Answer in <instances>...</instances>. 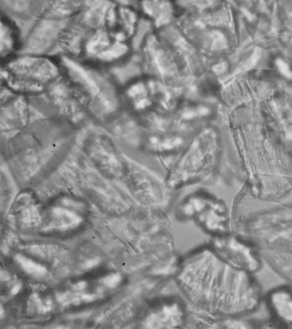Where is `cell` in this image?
I'll use <instances>...</instances> for the list:
<instances>
[{
  "label": "cell",
  "instance_id": "obj_2",
  "mask_svg": "<svg viewBox=\"0 0 292 329\" xmlns=\"http://www.w3.org/2000/svg\"><path fill=\"white\" fill-rule=\"evenodd\" d=\"M109 142H106V144L105 142H101L100 146L99 143L97 146L94 144L97 147L93 146L91 156L102 171H105L110 176L115 177L121 173L122 164L115 154L114 149Z\"/></svg>",
  "mask_w": 292,
  "mask_h": 329
},
{
  "label": "cell",
  "instance_id": "obj_6",
  "mask_svg": "<svg viewBox=\"0 0 292 329\" xmlns=\"http://www.w3.org/2000/svg\"><path fill=\"white\" fill-rule=\"evenodd\" d=\"M16 260L27 273L38 276H42L46 273V269L44 266L36 264L25 257L17 255Z\"/></svg>",
  "mask_w": 292,
  "mask_h": 329
},
{
  "label": "cell",
  "instance_id": "obj_12",
  "mask_svg": "<svg viewBox=\"0 0 292 329\" xmlns=\"http://www.w3.org/2000/svg\"><path fill=\"white\" fill-rule=\"evenodd\" d=\"M66 297H67V295L64 293H60L57 296H56V298H57L59 302L64 301Z\"/></svg>",
  "mask_w": 292,
  "mask_h": 329
},
{
  "label": "cell",
  "instance_id": "obj_1",
  "mask_svg": "<svg viewBox=\"0 0 292 329\" xmlns=\"http://www.w3.org/2000/svg\"><path fill=\"white\" fill-rule=\"evenodd\" d=\"M217 152V142L214 135H201L192 142L184 154L171 179L174 184L195 180L209 170Z\"/></svg>",
  "mask_w": 292,
  "mask_h": 329
},
{
  "label": "cell",
  "instance_id": "obj_4",
  "mask_svg": "<svg viewBox=\"0 0 292 329\" xmlns=\"http://www.w3.org/2000/svg\"><path fill=\"white\" fill-rule=\"evenodd\" d=\"M129 180L130 187L139 196L153 197L159 194L160 186L158 183L143 172H133Z\"/></svg>",
  "mask_w": 292,
  "mask_h": 329
},
{
  "label": "cell",
  "instance_id": "obj_11",
  "mask_svg": "<svg viewBox=\"0 0 292 329\" xmlns=\"http://www.w3.org/2000/svg\"><path fill=\"white\" fill-rule=\"evenodd\" d=\"M82 298V299L84 300V301L87 302V303L92 301L93 299V296L91 295H88V294L83 295Z\"/></svg>",
  "mask_w": 292,
  "mask_h": 329
},
{
  "label": "cell",
  "instance_id": "obj_9",
  "mask_svg": "<svg viewBox=\"0 0 292 329\" xmlns=\"http://www.w3.org/2000/svg\"><path fill=\"white\" fill-rule=\"evenodd\" d=\"M98 264V261L97 259H92L87 261L84 265L87 269H91V268L96 266Z\"/></svg>",
  "mask_w": 292,
  "mask_h": 329
},
{
  "label": "cell",
  "instance_id": "obj_3",
  "mask_svg": "<svg viewBox=\"0 0 292 329\" xmlns=\"http://www.w3.org/2000/svg\"><path fill=\"white\" fill-rule=\"evenodd\" d=\"M146 149L153 152L164 153L175 151L185 145L180 136L152 135L143 142Z\"/></svg>",
  "mask_w": 292,
  "mask_h": 329
},
{
  "label": "cell",
  "instance_id": "obj_10",
  "mask_svg": "<svg viewBox=\"0 0 292 329\" xmlns=\"http://www.w3.org/2000/svg\"><path fill=\"white\" fill-rule=\"evenodd\" d=\"M21 286L20 284H17L16 286H14L11 290V294L12 295L17 294L21 289Z\"/></svg>",
  "mask_w": 292,
  "mask_h": 329
},
{
  "label": "cell",
  "instance_id": "obj_8",
  "mask_svg": "<svg viewBox=\"0 0 292 329\" xmlns=\"http://www.w3.org/2000/svg\"><path fill=\"white\" fill-rule=\"evenodd\" d=\"M87 284L86 282L81 281L73 285V289L77 290H81L86 287Z\"/></svg>",
  "mask_w": 292,
  "mask_h": 329
},
{
  "label": "cell",
  "instance_id": "obj_7",
  "mask_svg": "<svg viewBox=\"0 0 292 329\" xmlns=\"http://www.w3.org/2000/svg\"><path fill=\"white\" fill-rule=\"evenodd\" d=\"M121 280V276L117 274H111L107 276L103 279V283L109 288H115L120 283Z\"/></svg>",
  "mask_w": 292,
  "mask_h": 329
},
{
  "label": "cell",
  "instance_id": "obj_5",
  "mask_svg": "<svg viewBox=\"0 0 292 329\" xmlns=\"http://www.w3.org/2000/svg\"><path fill=\"white\" fill-rule=\"evenodd\" d=\"M270 305L273 311L281 320L292 324V293L288 291H277L272 295Z\"/></svg>",
  "mask_w": 292,
  "mask_h": 329
}]
</instances>
